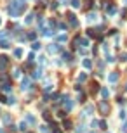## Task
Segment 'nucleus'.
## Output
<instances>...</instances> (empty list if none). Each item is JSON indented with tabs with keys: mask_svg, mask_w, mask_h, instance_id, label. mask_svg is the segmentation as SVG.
<instances>
[{
	"mask_svg": "<svg viewBox=\"0 0 127 133\" xmlns=\"http://www.w3.org/2000/svg\"><path fill=\"white\" fill-rule=\"evenodd\" d=\"M98 109H99V112L103 114V116H106V114H110V104H108V102H106V99L99 102Z\"/></svg>",
	"mask_w": 127,
	"mask_h": 133,
	"instance_id": "obj_1",
	"label": "nucleus"
},
{
	"mask_svg": "<svg viewBox=\"0 0 127 133\" xmlns=\"http://www.w3.org/2000/svg\"><path fill=\"white\" fill-rule=\"evenodd\" d=\"M68 21H70V24H71L73 28L78 26V21H77V17H75V14H68Z\"/></svg>",
	"mask_w": 127,
	"mask_h": 133,
	"instance_id": "obj_2",
	"label": "nucleus"
},
{
	"mask_svg": "<svg viewBox=\"0 0 127 133\" xmlns=\"http://www.w3.org/2000/svg\"><path fill=\"white\" fill-rule=\"evenodd\" d=\"M7 64H9V57L2 55V57H0V69H5V67H7Z\"/></svg>",
	"mask_w": 127,
	"mask_h": 133,
	"instance_id": "obj_3",
	"label": "nucleus"
},
{
	"mask_svg": "<svg viewBox=\"0 0 127 133\" xmlns=\"http://www.w3.org/2000/svg\"><path fill=\"white\" fill-rule=\"evenodd\" d=\"M47 50H49L50 54H56V52H59V50H61V47H59V45H56V43H50L49 47H47Z\"/></svg>",
	"mask_w": 127,
	"mask_h": 133,
	"instance_id": "obj_4",
	"label": "nucleus"
},
{
	"mask_svg": "<svg viewBox=\"0 0 127 133\" xmlns=\"http://www.w3.org/2000/svg\"><path fill=\"white\" fill-rule=\"evenodd\" d=\"M30 83H31V78H24V80H23V83H21V88H23V90H28Z\"/></svg>",
	"mask_w": 127,
	"mask_h": 133,
	"instance_id": "obj_5",
	"label": "nucleus"
},
{
	"mask_svg": "<svg viewBox=\"0 0 127 133\" xmlns=\"http://www.w3.org/2000/svg\"><path fill=\"white\" fill-rule=\"evenodd\" d=\"M108 14H110V16L117 14V7H113V5H110V4H108Z\"/></svg>",
	"mask_w": 127,
	"mask_h": 133,
	"instance_id": "obj_6",
	"label": "nucleus"
},
{
	"mask_svg": "<svg viewBox=\"0 0 127 133\" xmlns=\"http://www.w3.org/2000/svg\"><path fill=\"white\" fill-rule=\"evenodd\" d=\"M0 47H2V48H9L10 43L7 42V40H2V42H0Z\"/></svg>",
	"mask_w": 127,
	"mask_h": 133,
	"instance_id": "obj_7",
	"label": "nucleus"
},
{
	"mask_svg": "<svg viewBox=\"0 0 127 133\" xmlns=\"http://www.w3.org/2000/svg\"><path fill=\"white\" fill-rule=\"evenodd\" d=\"M117 80H118V73H111V74H110V81H111V83L117 81Z\"/></svg>",
	"mask_w": 127,
	"mask_h": 133,
	"instance_id": "obj_8",
	"label": "nucleus"
},
{
	"mask_svg": "<svg viewBox=\"0 0 127 133\" xmlns=\"http://www.w3.org/2000/svg\"><path fill=\"white\" fill-rule=\"evenodd\" d=\"M87 21H96V14H94V12H89L87 14Z\"/></svg>",
	"mask_w": 127,
	"mask_h": 133,
	"instance_id": "obj_9",
	"label": "nucleus"
},
{
	"mask_svg": "<svg viewBox=\"0 0 127 133\" xmlns=\"http://www.w3.org/2000/svg\"><path fill=\"white\" fill-rule=\"evenodd\" d=\"M92 111H94V107H92V105H87V107H85V111H84V116H85V114H91Z\"/></svg>",
	"mask_w": 127,
	"mask_h": 133,
	"instance_id": "obj_10",
	"label": "nucleus"
},
{
	"mask_svg": "<svg viewBox=\"0 0 127 133\" xmlns=\"http://www.w3.org/2000/svg\"><path fill=\"white\" fill-rule=\"evenodd\" d=\"M33 17H35V14H33V12H31V14H28V17H26V24L33 23Z\"/></svg>",
	"mask_w": 127,
	"mask_h": 133,
	"instance_id": "obj_11",
	"label": "nucleus"
},
{
	"mask_svg": "<svg viewBox=\"0 0 127 133\" xmlns=\"http://www.w3.org/2000/svg\"><path fill=\"white\" fill-rule=\"evenodd\" d=\"M26 121H28V123H31V124H35V118H33L31 114H28V116H26Z\"/></svg>",
	"mask_w": 127,
	"mask_h": 133,
	"instance_id": "obj_12",
	"label": "nucleus"
},
{
	"mask_svg": "<svg viewBox=\"0 0 127 133\" xmlns=\"http://www.w3.org/2000/svg\"><path fill=\"white\" fill-rule=\"evenodd\" d=\"M84 66L87 67V69H91V67H92V62H91L89 59H85V61H84Z\"/></svg>",
	"mask_w": 127,
	"mask_h": 133,
	"instance_id": "obj_13",
	"label": "nucleus"
},
{
	"mask_svg": "<svg viewBox=\"0 0 127 133\" xmlns=\"http://www.w3.org/2000/svg\"><path fill=\"white\" fill-rule=\"evenodd\" d=\"M70 4H71V7H75V9H77V7H80V2H78V0H71Z\"/></svg>",
	"mask_w": 127,
	"mask_h": 133,
	"instance_id": "obj_14",
	"label": "nucleus"
},
{
	"mask_svg": "<svg viewBox=\"0 0 127 133\" xmlns=\"http://www.w3.org/2000/svg\"><path fill=\"white\" fill-rule=\"evenodd\" d=\"M31 48H33V50H39V48H40V43H39V42H33V43H31Z\"/></svg>",
	"mask_w": 127,
	"mask_h": 133,
	"instance_id": "obj_15",
	"label": "nucleus"
},
{
	"mask_svg": "<svg viewBox=\"0 0 127 133\" xmlns=\"http://www.w3.org/2000/svg\"><path fill=\"white\" fill-rule=\"evenodd\" d=\"M14 55H16V57H21V55H23V50H21V48H16V50H14Z\"/></svg>",
	"mask_w": 127,
	"mask_h": 133,
	"instance_id": "obj_16",
	"label": "nucleus"
},
{
	"mask_svg": "<svg viewBox=\"0 0 127 133\" xmlns=\"http://www.w3.org/2000/svg\"><path fill=\"white\" fill-rule=\"evenodd\" d=\"M101 95H103V99H106L108 97V90L106 88H101Z\"/></svg>",
	"mask_w": 127,
	"mask_h": 133,
	"instance_id": "obj_17",
	"label": "nucleus"
},
{
	"mask_svg": "<svg viewBox=\"0 0 127 133\" xmlns=\"http://www.w3.org/2000/svg\"><path fill=\"white\" fill-rule=\"evenodd\" d=\"M12 76H14V78H19L21 76V69H14V74Z\"/></svg>",
	"mask_w": 127,
	"mask_h": 133,
	"instance_id": "obj_18",
	"label": "nucleus"
},
{
	"mask_svg": "<svg viewBox=\"0 0 127 133\" xmlns=\"http://www.w3.org/2000/svg\"><path fill=\"white\" fill-rule=\"evenodd\" d=\"M63 126H65V128H70V126H71L70 119H65V121H63Z\"/></svg>",
	"mask_w": 127,
	"mask_h": 133,
	"instance_id": "obj_19",
	"label": "nucleus"
},
{
	"mask_svg": "<svg viewBox=\"0 0 127 133\" xmlns=\"http://www.w3.org/2000/svg\"><path fill=\"white\" fill-rule=\"evenodd\" d=\"M33 59H35V54L30 52V54H28V61H30V62H33Z\"/></svg>",
	"mask_w": 127,
	"mask_h": 133,
	"instance_id": "obj_20",
	"label": "nucleus"
},
{
	"mask_svg": "<svg viewBox=\"0 0 127 133\" xmlns=\"http://www.w3.org/2000/svg\"><path fill=\"white\" fill-rule=\"evenodd\" d=\"M85 78H87V74H85V73H82V74L78 76V81H84V80H85Z\"/></svg>",
	"mask_w": 127,
	"mask_h": 133,
	"instance_id": "obj_21",
	"label": "nucleus"
},
{
	"mask_svg": "<svg viewBox=\"0 0 127 133\" xmlns=\"http://www.w3.org/2000/svg\"><path fill=\"white\" fill-rule=\"evenodd\" d=\"M19 130H21V131H26V123H21L19 124Z\"/></svg>",
	"mask_w": 127,
	"mask_h": 133,
	"instance_id": "obj_22",
	"label": "nucleus"
},
{
	"mask_svg": "<svg viewBox=\"0 0 127 133\" xmlns=\"http://www.w3.org/2000/svg\"><path fill=\"white\" fill-rule=\"evenodd\" d=\"M42 116H44V119H47V121H50V116H49V112H44Z\"/></svg>",
	"mask_w": 127,
	"mask_h": 133,
	"instance_id": "obj_23",
	"label": "nucleus"
},
{
	"mask_svg": "<svg viewBox=\"0 0 127 133\" xmlns=\"http://www.w3.org/2000/svg\"><path fill=\"white\" fill-rule=\"evenodd\" d=\"M59 42H66V35H61V36H58Z\"/></svg>",
	"mask_w": 127,
	"mask_h": 133,
	"instance_id": "obj_24",
	"label": "nucleus"
},
{
	"mask_svg": "<svg viewBox=\"0 0 127 133\" xmlns=\"http://www.w3.org/2000/svg\"><path fill=\"white\" fill-rule=\"evenodd\" d=\"M99 126H101V130H106V123H105V121H101V123H99Z\"/></svg>",
	"mask_w": 127,
	"mask_h": 133,
	"instance_id": "obj_25",
	"label": "nucleus"
},
{
	"mask_svg": "<svg viewBox=\"0 0 127 133\" xmlns=\"http://www.w3.org/2000/svg\"><path fill=\"white\" fill-rule=\"evenodd\" d=\"M28 38H30V40H35V38H37V35H35V33H30Z\"/></svg>",
	"mask_w": 127,
	"mask_h": 133,
	"instance_id": "obj_26",
	"label": "nucleus"
},
{
	"mask_svg": "<svg viewBox=\"0 0 127 133\" xmlns=\"http://www.w3.org/2000/svg\"><path fill=\"white\" fill-rule=\"evenodd\" d=\"M122 130H124V131L127 130V121H125V124H124V128H122Z\"/></svg>",
	"mask_w": 127,
	"mask_h": 133,
	"instance_id": "obj_27",
	"label": "nucleus"
},
{
	"mask_svg": "<svg viewBox=\"0 0 127 133\" xmlns=\"http://www.w3.org/2000/svg\"><path fill=\"white\" fill-rule=\"evenodd\" d=\"M0 24H2V19H0Z\"/></svg>",
	"mask_w": 127,
	"mask_h": 133,
	"instance_id": "obj_28",
	"label": "nucleus"
},
{
	"mask_svg": "<svg viewBox=\"0 0 127 133\" xmlns=\"http://www.w3.org/2000/svg\"><path fill=\"white\" fill-rule=\"evenodd\" d=\"M0 133H4V131H2V130H0Z\"/></svg>",
	"mask_w": 127,
	"mask_h": 133,
	"instance_id": "obj_29",
	"label": "nucleus"
}]
</instances>
